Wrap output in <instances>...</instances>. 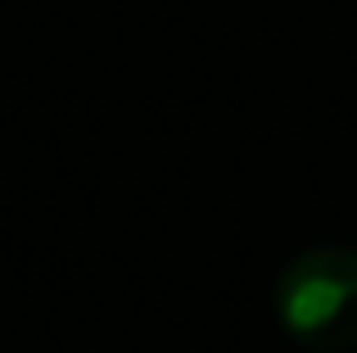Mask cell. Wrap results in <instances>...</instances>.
Here are the masks:
<instances>
[{
	"label": "cell",
	"mask_w": 357,
	"mask_h": 353,
	"mask_svg": "<svg viewBox=\"0 0 357 353\" xmlns=\"http://www.w3.org/2000/svg\"><path fill=\"white\" fill-rule=\"evenodd\" d=\"M280 326L307 349H357V249L312 245L276 281Z\"/></svg>",
	"instance_id": "1"
}]
</instances>
